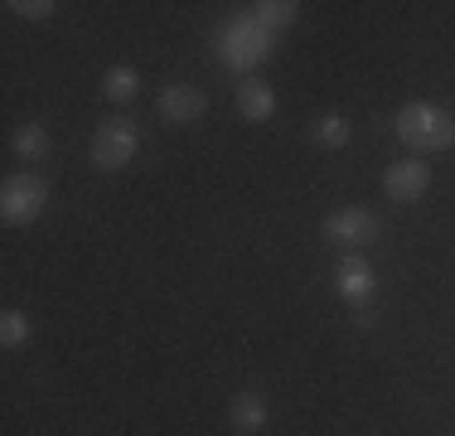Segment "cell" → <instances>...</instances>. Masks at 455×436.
I'll return each mask as SVG.
<instances>
[{"label": "cell", "mask_w": 455, "mask_h": 436, "mask_svg": "<svg viewBox=\"0 0 455 436\" xmlns=\"http://www.w3.org/2000/svg\"><path fill=\"white\" fill-rule=\"evenodd\" d=\"M393 131L407 141L411 150H417V156L455 146V117L446 112V107H436V102H407L403 112H397Z\"/></svg>", "instance_id": "cell-1"}, {"label": "cell", "mask_w": 455, "mask_h": 436, "mask_svg": "<svg viewBox=\"0 0 455 436\" xmlns=\"http://www.w3.org/2000/svg\"><path fill=\"white\" fill-rule=\"evenodd\" d=\"M136 150H140V131H136V122H126V117H107V122L92 131V166L97 170L132 166Z\"/></svg>", "instance_id": "cell-2"}, {"label": "cell", "mask_w": 455, "mask_h": 436, "mask_svg": "<svg viewBox=\"0 0 455 436\" xmlns=\"http://www.w3.org/2000/svg\"><path fill=\"white\" fill-rule=\"evenodd\" d=\"M49 204V184L39 180V174H10L5 184H0V218L5 223H35L39 214H44Z\"/></svg>", "instance_id": "cell-3"}, {"label": "cell", "mask_w": 455, "mask_h": 436, "mask_svg": "<svg viewBox=\"0 0 455 436\" xmlns=\"http://www.w3.org/2000/svg\"><path fill=\"white\" fill-rule=\"evenodd\" d=\"M320 233H324V243H334V247H368L383 233V218L368 214V209H339L320 223Z\"/></svg>", "instance_id": "cell-4"}, {"label": "cell", "mask_w": 455, "mask_h": 436, "mask_svg": "<svg viewBox=\"0 0 455 436\" xmlns=\"http://www.w3.org/2000/svg\"><path fill=\"white\" fill-rule=\"evenodd\" d=\"M427 184H431V166L421 156H407V160H397V166L383 170V190H387V199H397V204H417L421 194H427Z\"/></svg>", "instance_id": "cell-5"}, {"label": "cell", "mask_w": 455, "mask_h": 436, "mask_svg": "<svg viewBox=\"0 0 455 436\" xmlns=\"http://www.w3.org/2000/svg\"><path fill=\"white\" fill-rule=\"evenodd\" d=\"M160 117L165 122H180V126H189V122H199L204 112H209V97H204V87H194V83H165L160 87Z\"/></svg>", "instance_id": "cell-6"}, {"label": "cell", "mask_w": 455, "mask_h": 436, "mask_svg": "<svg viewBox=\"0 0 455 436\" xmlns=\"http://www.w3.org/2000/svg\"><path fill=\"white\" fill-rule=\"evenodd\" d=\"M334 291L354 305H368V296L378 291V271L368 267V257H359V253L339 257V267H334Z\"/></svg>", "instance_id": "cell-7"}, {"label": "cell", "mask_w": 455, "mask_h": 436, "mask_svg": "<svg viewBox=\"0 0 455 436\" xmlns=\"http://www.w3.org/2000/svg\"><path fill=\"white\" fill-rule=\"evenodd\" d=\"M228 44H233V53H228V63H237V69H243V63H257V59H267V29L257 25V20H233V25H228Z\"/></svg>", "instance_id": "cell-8"}, {"label": "cell", "mask_w": 455, "mask_h": 436, "mask_svg": "<svg viewBox=\"0 0 455 436\" xmlns=\"http://www.w3.org/2000/svg\"><path fill=\"white\" fill-rule=\"evenodd\" d=\"M237 112H243L247 122H272V117H276L272 83H262V78H243V83H237Z\"/></svg>", "instance_id": "cell-9"}, {"label": "cell", "mask_w": 455, "mask_h": 436, "mask_svg": "<svg viewBox=\"0 0 455 436\" xmlns=\"http://www.w3.org/2000/svg\"><path fill=\"white\" fill-rule=\"evenodd\" d=\"M228 427L233 432H262L267 427V398L262 392H237L228 408Z\"/></svg>", "instance_id": "cell-10"}, {"label": "cell", "mask_w": 455, "mask_h": 436, "mask_svg": "<svg viewBox=\"0 0 455 436\" xmlns=\"http://www.w3.org/2000/svg\"><path fill=\"white\" fill-rule=\"evenodd\" d=\"M10 146H15V156H20V160L39 166V160L49 156V146H53V141H49V131L39 126V122H25V126L15 131V141H10Z\"/></svg>", "instance_id": "cell-11"}, {"label": "cell", "mask_w": 455, "mask_h": 436, "mask_svg": "<svg viewBox=\"0 0 455 436\" xmlns=\"http://www.w3.org/2000/svg\"><path fill=\"white\" fill-rule=\"evenodd\" d=\"M102 93L112 97V102H132V97L140 93V73L132 69V63H112V69L102 73Z\"/></svg>", "instance_id": "cell-12"}, {"label": "cell", "mask_w": 455, "mask_h": 436, "mask_svg": "<svg viewBox=\"0 0 455 436\" xmlns=\"http://www.w3.org/2000/svg\"><path fill=\"white\" fill-rule=\"evenodd\" d=\"M349 117H320L315 126H310V136H315V146H324V150H339L344 141H349Z\"/></svg>", "instance_id": "cell-13"}, {"label": "cell", "mask_w": 455, "mask_h": 436, "mask_svg": "<svg viewBox=\"0 0 455 436\" xmlns=\"http://www.w3.org/2000/svg\"><path fill=\"white\" fill-rule=\"evenodd\" d=\"M0 344H5V349L29 344V315L25 311H5V315H0Z\"/></svg>", "instance_id": "cell-14"}, {"label": "cell", "mask_w": 455, "mask_h": 436, "mask_svg": "<svg viewBox=\"0 0 455 436\" xmlns=\"http://www.w3.org/2000/svg\"><path fill=\"white\" fill-rule=\"evenodd\" d=\"M296 10H300V5H291V0H272V5H257L252 20H257L262 29H267V25L281 29V25H291V20H296Z\"/></svg>", "instance_id": "cell-15"}, {"label": "cell", "mask_w": 455, "mask_h": 436, "mask_svg": "<svg viewBox=\"0 0 455 436\" xmlns=\"http://www.w3.org/2000/svg\"><path fill=\"white\" fill-rule=\"evenodd\" d=\"M10 10H15V15H25V20H49L53 15L49 0H10Z\"/></svg>", "instance_id": "cell-16"}]
</instances>
